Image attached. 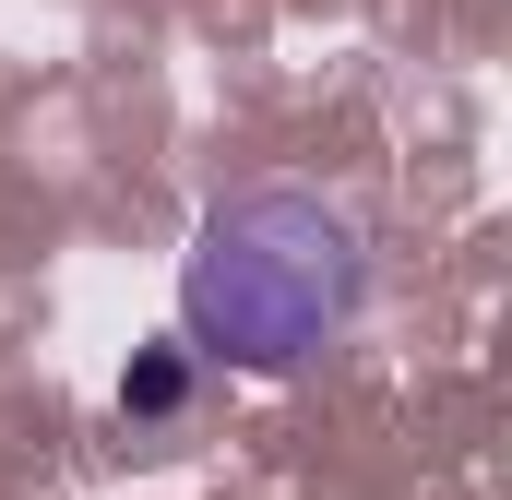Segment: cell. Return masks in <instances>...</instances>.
<instances>
[{
  "label": "cell",
  "instance_id": "7a4b0ae2",
  "mask_svg": "<svg viewBox=\"0 0 512 500\" xmlns=\"http://www.w3.org/2000/svg\"><path fill=\"white\" fill-rule=\"evenodd\" d=\"M191 393H203V358H191L179 334L131 346V370H120V429H179V417H191Z\"/></svg>",
  "mask_w": 512,
  "mask_h": 500
},
{
  "label": "cell",
  "instance_id": "6da1fadb",
  "mask_svg": "<svg viewBox=\"0 0 512 500\" xmlns=\"http://www.w3.org/2000/svg\"><path fill=\"white\" fill-rule=\"evenodd\" d=\"M358 310H370V227L334 191L298 179L227 191L179 250V346L251 381L310 370L322 346L358 334Z\"/></svg>",
  "mask_w": 512,
  "mask_h": 500
}]
</instances>
